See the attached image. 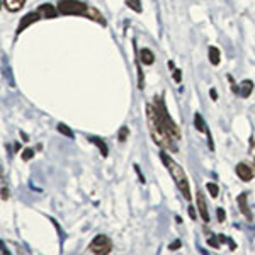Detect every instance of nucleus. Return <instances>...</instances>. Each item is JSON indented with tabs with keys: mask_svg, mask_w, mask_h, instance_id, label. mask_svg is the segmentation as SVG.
Masks as SVG:
<instances>
[{
	"mask_svg": "<svg viewBox=\"0 0 255 255\" xmlns=\"http://www.w3.org/2000/svg\"><path fill=\"white\" fill-rule=\"evenodd\" d=\"M146 123H148V129H150V133H151V138H153V141L157 143L160 148L177 151V141L165 129V126L162 125V121H160L153 104L146 106Z\"/></svg>",
	"mask_w": 255,
	"mask_h": 255,
	"instance_id": "nucleus-1",
	"label": "nucleus"
},
{
	"mask_svg": "<svg viewBox=\"0 0 255 255\" xmlns=\"http://www.w3.org/2000/svg\"><path fill=\"white\" fill-rule=\"evenodd\" d=\"M58 12L61 15H82V17H87L96 20L97 24H102L106 26V19L104 15L99 12L96 7L89 5L85 2H80V0H58Z\"/></svg>",
	"mask_w": 255,
	"mask_h": 255,
	"instance_id": "nucleus-2",
	"label": "nucleus"
},
{
	"mask_svg": "<svg viewBox=\"0 0 255 255\" xmlns=\"http://www.w3.org/2000/svg\"><path fill=\"white\" fill-rule=\"evenodd\" d=\"M160 158H162L163 165L167 167V170L170 172L172 179H174L175 186L179 187L180 194L186 197L187 201H191V189H189L187 175H186V172H184V168L180 167L175 160H172L170 157H168V153H165V151H162V153H160Z\"/></svg>",
	"mask_w": 255,
	"mask_h": 255,
	"instance_id": "nucleus-3",
	"label": "nucleus"
},
{
	"mask_svg": "<svg viewBox=\"0 0 255 255\" xmlns=\"http://www.w3.org/2000/svg\"><path fill=\"white\" fill-rule=\"evenodd\" d=\"M153 108H155V111H157V114H158L160 121H162V125L165 126V129L172 134V138H174L175 141H179V139H180V129H179V126H177L175 123H174V119L170 118V114H168L167 106H165V102H163L162 96H158V97L153 99Z\"/></svg>",
	"mask_w": 255,
	"mask_h": 255,
	"instance_id": "nucleus-4",
	"label": "nucleus"
},
{
	"mask_svg": "<svg viewBox=\"0 0 255 255\" xmlns=\"http://www.w3.org/2000/svg\"><path fill=\"white\" fill-rule=\"evenodd\" d=\"M113 250V242L108 235H97L89 244V252L96 255H108Z\"/></svg>",
	"mask_w": 255,
	"mask_h": 255,
	"instance_id": "nucleus-5",
	"label": "nucleus"
},
{
	"mask_svg": "<svg viewBox=\"0 0 255 255\" xmlns=\"http://www.w3.org/2000/svg\"><path fill=\"white\" fill-rule=\"evenodd\" d=\"M194 125H196V129L199 131V133H206L208 134V145L211 150H215V143H213V136H211V131L208 129V126H206V123H204V119L203 116H201L199 113H196L194 114Z\"/></svg>",
	"mask_w": 255,
	"mask_h": 255,
	"instance_id": "nucleus-6",
	"label": "nucleus"
},
{
	"mask_svg": "<svg viewBox=\"0 0 255 255\" xmlns=\"http://www.w3.org/2000/svg\"><path fill=\"white\" fill-rule=\"evenodd\" d=\"M41 19V14L38 10H32V12H29V14H26L22 17V20L19 22V27H17V34H20L26 27H29L32 22H36V20H39Z\"/></svg>",
	"mask_w": 255,
	"mask_h": 255,
	"instance_id": "nucleus-7",
	"label": "nucleus"
},
{
	"mask_svg": "<svg viewBox=\"0 0 255 255\" xmlns=\"http://www.w3.org/2000/svg\"><path fill=\"white\" fill-rule=\"evenodd\" d=\"M237 174L242 180H244V182H250V180L255 177V170L250 165H247V163H238Z\"/></svg>",
	"mask_w": 255,
	"mask_h": 255,
	"instance_id": "nucleus-8",
	"label": "nucleus"
},
{
	"mask_svg": "<svg viewBox=\"0 0 255 255\" xmlns=\"http://www.w3.org/2000/svg\"><path fill=\"white\" fill-rule=\"evenodd\" d=\"M196 199H197V208H199V215L203 218L204 223H209V213H208V204H206V199H204V194L201 191L196 192Z\"/></svg>",
	"mask_w": 255,
	"mask_h": 255,
	"instance_id": "nucleus-9",
	"label": "nucleus"
},
{
	"mask_svg": "<svg viewBox=\"0 0 255 255\" xmlns=\"http://www.w3.org/2000/svg\"><path fill=\"white\" fill-rule=\"evenodd\" d=\"M36 10L41 14V19H55L56 14H58V9H55L51 3H43Z\"/></svg>",
	"mask_w": 255,
	"mask_h": 255,
	"instance_id": "nucleus-10",
	"label": "nucleus"
},
{
	"mask_svg": "<svg viewBox=\"0 0 255 255\" xmlns=\"http://www.w3.org/2000/svg\"><path fill=\"white\" fill-rule=\"evenodd\" d=\"M247 199H249V192H244V194L238 196V208H240V211L244 213V216L247 218L249 221H252V213H250L249 209V204H247Z\"/></svg>",
	"mask_w": 255,
	"mask_h": 255,
	"instance_id": "nucleus-11",
	"label": "nucleus"
},
{
	"mask_svg": "<svg viewBox=\"0 0 255 255\" xmlns=\"http://www.w3.org/2000/svg\"><path fill=\"white\" fill-rule=\"evenodd\" d=\"M2 3L9 12H17V10H20L24 7L26 0H2Z\"/></svg>",
	"mask_w": 255,
	"mask_h": 255,
	"instance_id": "nucleus-12",
	"label": "nucleus"
},
{
	"mask_svg": "<svg viewBox=\"0 0 255 255\" xmlns=\"http://www.w3.org/2000/svg\"><path fill=\"white\" fill-rule=\"evenodd\" d=\"M139 61H143V65H153V61H155L153 51L148 48H143L141 51H139Z\"/></svg>",
	"mask_w": 255,
	"mask_h": 255,
	"instance_id": "nucleus-13",
	"label": "nucleus"
},
{
	"mask_svg": "<svg viewBox=\"0 0 255 255\" xmlns=\"http://www.w3.org/2000/svg\"><path fill=\"white\" fill-rule=\"evenodd\" d=\"M252 90H254V82H252V80H244V82L240 84V96L244 97V99L250 97Z\"/></svg>",
	"mask_w": 255,
	"mask_h": 255,
	"instance_id": "nucleus-14",
	"label": "nucleus"
},
{
	"mask_svg": "<svg viewBox=\"0 0 255 255\" xmlns=\"http://www.w3.org/2000/svg\"><path fill=\"white\" fill-rule=\"evenodd\" d=\"M89 141L90 143H94L97 148H99V151H101V155L102 157H108V145H106L104 141H102L101 138H97V136H89Z\"/></svg>",
	"mask_w": 255,
	"mask_h": 255,
	"instance_id": "nucleus-15",
	"label": "nucleus"
},
{
	"mask_svg": "<svg viewBox=\"0 0 255 255\" xmlns=\"http://www.w3.org/2000/svg\"><path fill=\"white\" fill-rule=\"evenodd\" d=\"M208 56H209V61H211V65H220V58H221V53L220 49H218L216 46H209L208 49Z\"/></svg>",
	"mask_w": 255,
	"mask_h": 255,
	"instance_id": "nucleus-16",
	"label": "nucleus"
},
{
	"mask_svg": "<svg viewBox=\"0 0 255 255\" xmlns=\"http://www.w3.org/2000/svg\"><path fill=\"white\" fill-rule=\"evenodd\" d=\"M126 5L129 7L131 10H134V12H141V2L139 0H126Z\"/></svg>",
	"mask_w": 255,
	"mask_h": 255,
	"instance_id": "nucleus-17",
	"label": "nucleus"
},
{
	"mask_svg": "<svg viewBox=\"0 0 255 255\" xmlns=\"http://www.w3.org/2000/svg\"><path fill=\"white\" fill-rule=\"evenodd\" d=\"M58 131H60L61 134H65L67 138H73V136H75V134H73V131L70 129L67 125H63V123H60V125H58Z\"/></svg>",
	"mask_w": 255,
	"mask_h": 255,
	"instance_id": "nucleus-18",
	"label": "nucleus"
},
{
	"mask_svg": "<svg viewBox=\"0 0 255 255\" xmlns=\"http://www.w3.org/2000/svg\"><path fill=\"white\" fill-rule=\"evenodd\" d=\"M206 189H208L209 194H211V197H218V194H220V187H218L216 184H213V182H208Z\"/></svg>",
	"mask_w": 255,
	"mask_h": 255,
	"instance_id": "nucleus-19",
	"label": "nucleus"
},
{
	"mask_svg": "<svg viewBox=\"0 0 255 255\" xmlns=\"http://www.w3.org/2000/svg\"><path fill=\"white\" fill-rule=\"evenodd\" d=\"M208 245L213 247V249H220V238H218V235H211L208 238Z\"/></svg>",
	"mask_w": 255,
	"mask_h": 255,
	"instance_id": "nucleus-20",
	"label": "nucleus"
},
{
	"mask_svg": "<svg viewBox=\"0 0 255 255\" xmlns=\"http://www.w3.org/2000/svg\"><path fill=\"white\" fill-rule=\"evenodd\" d=\"M128 134H129V129H128L126 126H123L121 129H119V141H126Z\"/></svg>",
	"mask_w": 255,
	"mask_h": 255,
	"instance_id": "nucleus-21",
	"label": "nucleus"
},
{
	"mask_svg": "<svg viewBox=\"0 0 255 255\" xmlns=\"http://www.w3.org/2000/svg\"><path fill=\"white\" fill-rule=\"evenodd\" d=\"M32 157H34V150H31V148H27V150L22 151V160H31Z\"/></svg>",
	"mask_w": 255,
	"mask_h": 255,
	"instance_id": "nucleus-22",
	"label": "nucleus"
},
{
	"mask_svg": "<svg viewBox=\"0 0 255 255\" xmlns=\"http://www.w3.org/2000/svg\"><path fill=\"white\" fill-rule=\"evenodd\" d=\"M216 216H218V221H220V223H223L225 218H226L225 211H223V208H218V209H216Z\"/></svg>",
	"mask_w": 255,
	"mask_h": 255,
	"instance_id": "nucleus-23",
	"label": "nucleus"
},
{
	"mask_svg": "<svg viewBox=\"0 0 255 255\" xmlns=\"http://www.w3.org/2000/svg\"><path fill=\"white\" fill-rule=\"evenodd\" d=\"M180 77H182V70L175 68V70H174V80L177 82V84L180 82Z\"/></svg>",
	"mask_w": 255,
	"mask_h": 255,
	"instance_id": "nucleus-24",
	"label": "nucleus"
},
{
	"mask_svg": "<svg viewBox=\"0 0 255 255\" xmlns=\"http://www.w3.org/2000/svg\"><path fill=\"white\" fill-rule=\"evenodd\" d=\"M228 80H230V84H232V90H233V92H235V94L240 92V89H238V87H237V84L233 82V77H232V75H228Z\"/></svg>",
	"mask_w": 255,
	"mask_h": 255,
	"instance_id": "nucleus-25",
	"label": "nucleus"
},
{
	"mask_svg": "<svg viewBox=\"0 0 255 255\" xmlns=\"http://www.w3.org/2000/svg\"><path fill=\"white\" fill-rule=\"evenodd\" d=\"M2 199L5 201V199H9V191L5 189V186L2 187Z\"/></svg>",
	"mask_w": 255,
	"mask_h": 255,
	"instance_id": "nucleus-26",
	"label": "nucleus"
},
{
	"mask_svg": "<svg viewBox=\"0 0 255 255\" xmlns=\"http://www.w3.org/2000/svg\"><path fill=\"white\" fill-rule=\"evenodd\" d=\"M179 247H180V242L177 240V242H174V244L168 245V249H170V250H177V249H179Z\"/></svg>",
	"mask_w": 255,
	"mask_h": 255,
	"instance_id": "nucleus-27",
	"label": "nucleus"
},
{
	"mask_svg": "<svg viewBox=\"0 0 255 255\" xmlns=\"http://www.w3.org/2000/svg\"><path fill=\"white\" fill-rule=\"evenodd\" d=\"M134 170L138 172V175H139V182H145V177L141 175V172H139V167L138 165H134Z\"/></svg>",
	"mask_w": 255,
	"mask_h": 255,
	"instance_id": "nucleus-28",
	"label": "nucleus"
},
{
	"mask_svg": "<svg viewBox=\"0 0 255 255\" xmlns=\"http://www.w3.org/2000/svg\"><path fill=\"white\" fill-rule=\"evenodd\" d=\"M209 96L213 97V101H216V99H218V92H216L215 89H211V90H209Z\"/></svg>",
	"mask_w": 255,
	"mask_h": 255,
	"instance_id": "nucleus-29",
	"label": "nucleus"
},
{
	"mask_svg": "<svg viewBox=\"0 0 255 255\" xmlns=\"http://www.w3.org/2000/svg\"><path fill=\"white\" fill-rule=\"evenodd\" d=\"M189 215H191V218H192V220H196V209L194 208H189Z\"/></svg>",
	"mask_w": 255,
	"mask_h": 255,
	"instance_id": "nucleus-30",
	"label": "nucleus"
}]
</instances>
